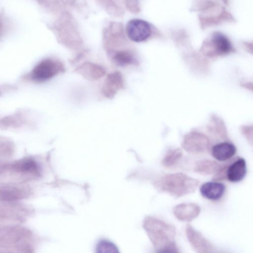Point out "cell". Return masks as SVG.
Segmentation results:
<instances>
[{"mask_svg": "<svg viewBox=\"0 0 253 253\" xmlns=\"http://www.w3.org/2000/svg\"><path fill=\"white\" fill-rule=\"evenodd\" d=\"M77 70L83 76L90 80L101 78L106 73L103 67L91 63H84Z\"/></svg>", "mask_w": 253, "mask_h": 253, "instance_id": "15", "label": "cell"}, {"mask_svg": "<svg viewBox=\"0 0 253 253\" xmlns=\"http://www.w3.org/2000/svg\"><path fill=\"white\" fill-rule=\"evenodd\" d=\"M199 181L183 173L165 175L155 182V186L160 191L179 198L193 192Z\"/></svg>", "mask_w": 253, "mask_h": 253, "instance_id": "2", "label": "cell"}, {"mask_svg": "<svg viewBox=\"0 0 253 253\" xmlns=\"http://www.w3.org/2000/svg\"><path fill=\"white\" fill-rule=\"evenodd\" d=\"M142 226L156 252H178L175 243L176 230L173 225L148 216L144 218Z\"/></svg>", "mask_w": 253, "mask_h": 253, "instance_id": "1", "label": "cell"}, {"mask_svg": "<svg viewBox=\"0 0 253 253\" xmlns=\"http://www.w3.org/2000/svg\"><path fill=\"white\" fill-rule=\"evenodd\" d=\"M151 31L149 23L140 19H131L126 26L128 37L135 42H142L146 40L150 36Z\"/></svg>", "mask_w": 253, "mask_h": 253, "instance_id": "6", "label": "cell"}, {"mask_svg": "<svg viewBox=\"0 0 253 253\" xmlns=\"http://www.w3.org/2000/svg\"><path fill=\"white\" fill-rule=\"evenodd\" d=\"M22 194V190L12 187V188L4 189L3 194L1 193V196L3 195L4 200H13L21 197Z\"/></svg>", "mask_w": 253, "mask_h": 253, "instance_id": "20", "label": "cell"}, {"mask_svg": "<svg viewBox=\"0 0 253 253\" xmlns=\"http://www.w3.org/2000/svg\"><path fill=\"white\" fill-rule=\"evenodd\" d=\"M65 70L63 64L60 61L48 58L39 62L26 78L36 82L46 81Z\"/></svg>", "mask_w": 253, "mask_h": 253, "instance_id": "4", "label": "cell"}, {"mask_svg": "<svg viewBox=\"0 0 253 253\" xmlns=\"http://www.w3.org/2000/svg\"><path fill=\"white\" fill-rule=\"evenodd\" d=\"M224 184L217 182H208L204 183L200 188L201 195L211 200L220 199L225 192Z\"/></svg>", "mask_w": 253, "mask_h": 253, "instance_id": "11", "label": "cell"}, {"mask_svg": "<svg viewBox=\"0 0 253 253\" xmlns=\"http://www.w3.org/2000/svg\"><path fill=\"white\" fill-rule=\"evenodd\" d=\"M200 50L204 55L209 58L223 57L237 52L228 37L220 31L213 32L206 39Z\"/></svg>", "mask_w": 253, "mask_h": 253, "instance_id": "3", "label": "cell"}, {"mask_svg": "<svg viewBox=\"0 0 253 253\" xmlns=\"http://www.w3.org/2000/svg\"><path fill=\"white\" fill-rule=\"evenodd\" d=\"M240 43L246 52L253 55V40L240 41Z\"/></svg>", "mask_w": 253, "mask_h": 253, "instance_id": "21", "label": "cell"}, {"mask_svg": "<svg viewBox=\"0 0 253 253\" xmlns=\"http://www.w3.org/2000/svg\"><path fill=\"white\" fill-rule=\"evenodd\" d=\"M13 169L22 174H38L39 167L37 163L30 159H22L12 166Z\"/></svg>", "mask_w": 253, "mask_h": 253, "instance_id": "16", "label": "cell"}, {"mask_svg": "<svg viewBox=\"0 0 253 253\" xmlns=\"http://www.w3.org/2000/svg\"><path fill=\"white\" fill-rule=\"evenodd\" d=\"M236 152V148L235 145L228 141L217 143L211 148L212 156L220 161L229 159L235 154Z\"/></svg>", "mask_w": 253, "mask_h": 253, "instance_id": "10", "label": "cell"}, {"mask_svg": "<svg viewBox=\"0 0 253 253\" xmlns=\"http://www.w3.org/2000/svg\"><path fill=\"white\" fill-rule=\"evenodd\" d=\"M112 57L114 62L119 66H124L137 64L135 57L128 50L117 51L113 54Z\"/></svg>", "mask_w": 253, "mask_h": 253, "instance_id": "17", "label": "cell"}, {"mask_svg": "<svg viewBox=\"0 0 253 253\" xmlns=\"http://www.w3.org/2000/svg\"><path fill=\"white\" fill-rule=\"evenodd\" d=\"M182 156V151L180 148L169 150L162 160V164L166 167H170L176 164Z\"/></svg>", "mask_w": 253, "mask_h": 253, "instance_id": "18", "label": "cell"}, {"mask_svg": "<svg viewBox=\"0 0 253 253\" xmlns=\"http://www.w3.org/2000/svg\"><path fill=\"white\" fill-rule=\"evenodd\" d=\"M124 87L123 77L120 72L116 71L107 76L102 88V92L105 97L111 99Z\"/></svg>", "mask_w": 253, "mask_h": 253, "instance_id": "8", "label": "cell"}, {"mask_svg": "<svg viewBox=\"0 0 253 253\" xmlns=\"http://www.w3.org/2000/svg\"><path fill=\"white\" fill-rule=\"evenodd\" d=\"M221 0L223 3V4L227 7H228L229 6L230 0Z\"/></svg>", "mask_w": 253, "mask_h": 253, "instance_id": "23", "label": "cell"}, {"mask_svg": "<svg viewBox=\"0 0 253 253\" xmlns=\"http://www.w3.org/2000/svg\"><path fill=\"white\" fill-rule=\"evenodd\" d=\"M240 85L248 90L253 92V83L250 82H245L241 83Z\"/></svg>", "mask_w": 253, "mask_h": 253, "instance_id": "22", "label": "cell"}, {"mask_svg": "<svg viewBox=\"0 0 253 253\" xmlns=\"http://www.w3.org/2000/svg\"><path fill=\"white\" fill-rule=\"evenodd\" d=\"M210 145L208 137L203 133L193 131L184 135L182 146L187 152L192 153H199L206 150Z\"/></svg>", "mask_w": 253, "mask_h": 253, "instance_id": "5", "label": "cell"}, {"mask_svg": "<svg viewBox=\"0 0 253 253\" xmlns=\"http://www.w3.org/2000/svg\"><path fill=\"white\" fill-rule=\"evenodd\" d=\"M208 129L211 133L216 137L227 138L228 132L225 122L216 114H213L211 116Z\"/></svg>", "mask_w": 253, "mask_h": 253, "instance_id": "14", "label": "cell"}, {"mask_svg": "<svg viewBox=\"0 0 253 253\" xmlns=\"http://www.w3.org/2000/svg\"><path fill=\"white\" fill-rule=\"evenodd\" d=\"M247 173L245 160L240 158L232 164L228 169L227 177L229 181L237 182L242 180Z\"/></svg>", "mask_w": 253, "mask_h": 253, "instance_id": "12", "label": "cell"}, {"mask_svg": "<svg viewBox=\"0 0 253 253\" xmlns=\"http://www.w3.org/2000/svg\"><path fill=\"white\" fill-rule=\"evenodd\" d=\"M98 252L107 253H119L118 249L113 243L108 241H101L98 245Z\"/></svg>", "mask_w": 253, "mask_h": 253, "instance_id": "19", "label": "cell"}, {"mask_svg": "<svg viewBox=\"0 0 253 253\" xmlns=\"http://www.w3.org/2000/svg\"><path fill=\"white\" fill-rule=\"evenodd\" d=\"M200 208L194 204H181L173 209L175 216L179 220L189 222L199 214Z\"/></svg>", "mask_w": 253, "mask_h": 253, "instance_id": "9", "label": "cell"}, {"mask_svg": "<svg viewBox=\"0 0 253 253\" xmlns=\"http://www.w3.org/2000/svg\"><path fill=\"white\" fill-rule=\"evenodd\" d=\"M185 232L189 243L196 251L204 252L207 251L208 246L206 241L191 225H186Z\"/></svg>", "mask_w": 253, "mask_h": 253, "instance_id": "13", "label": "cell"}, {"mask_svg": "<svg viewBox=\"0 0 253 253\" xmlns=\"http://www.w3.org/2000/svg\"><path fill=\"white\" fill-rule=\"evenodd\" d=\"M200 21L202 27L206 28L225 23H235L237 20L234 15L224 6L222 5L219 8L213 11L211 14L201 16Z\"/></svg>", "mask_w": 253, "mask_h": 253, "instance_id": "7", "label": "cell"}]
</instances>
